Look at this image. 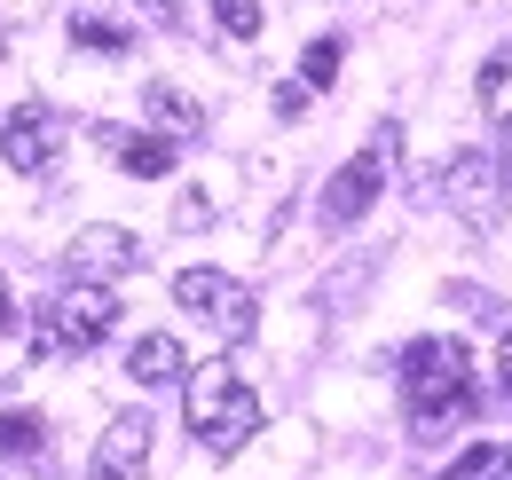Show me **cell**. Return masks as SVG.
I'll list each match as a JSON object with an SVG mask.
<instances>
[{
	"mask_svg": "<svg viewBox=\"0 0 512 480\" xmlns=\"http://www.w3.org/2000/svg\"><path fill=\"white\" fill-rule=\"evenodd\" d=\"M56 150H64V119H56V111L16 103V111L0 119V158H8L16 174H48V166H56Z\"/></svg>",
	"mask_w": 512,
	"mask_h": 480,
	"instance_id": "cell-7",
	"label": "cell"
},
{
	"mask_svg": "<svg viewBox=\"0 0 512 480\" xmlns=\"http://www.w3.org/2000/svg\"><path fill=\"white\" fill-rule=\"evenodd\" d=\"M213 24H221L229 40H253L260 32V0H213Z\"/></svg>",
	"mask_w": 512,
	"mask_h": 480,
	"instance_id": "cell-17",
	"label": "cell"
},
{
	"mask_svg": "<svg viewBox=\"0 0 512 480\" xmlns=\"http://www.w3.org/2000/svg\"><path fill=\"white\" fill-rule=\"evenodd\" d=\"M119 158H127V174H142V181L174 174V142H166V134H134V142H119Z\"/></svg>",
	"mask_w": 512,
	"mask_h": 480,
	"instance_id": "cell-14",
	"label": "cell"
},
{
	"mask_svg": "<svg viewBox=\"0 0 512 480\" xmlns=\"http://www.w3.org/2000/svg\"><path fill=\"white\" fill-rule=\"evenodd\" d=\"M402 386H410V418L442 425V418H457L465 394H473V355H465L457 339H418V347L402 355Z\"/></svg>",
	"mask_w": 512,
	"mask_h": 480,
	"instance_id": "cell-2",
	"label": "cell"
},
{
	"mask_svg": "<svg viewBox=\"0 0 512 480\" xmlns=\"http://www.w3.org/2000/svg\"><path fill=\"white\" fill-rule=\"evenodd\" d=\"M40 441H48L40 410H0V457H40Z\"/></svg>",
	"mask_w": 512,
	"mask_h": 480,
	"instance_id": "cell-15",
	"label": "cell"
},
{
	"mask_svg": "<svg viewBox=\"0 0 512 480\" xmlns=\"http://www.w3.org/2000/svg\"><path fill=\"white\" fill-rule=\"evenodd\" d=\"M71 40H79V48H103V56H119V48H127V32H119V24H95V16H79V24H71Z\"/></svg>",
	"mask_w": 512,
	"mask_h": 480,
	"instance_id": "cell-18",
	"label": "cell"
},
{
	"mask_svg": "<svg viewBox=\"0 0 512 480\" xmlns=\"http://www.w3.org/2000/svg\"><path fill=\"white\" fill-rule=\"evenodd\" d=\"M497 386H505V394H512V331H505V339H497Z\"/></svg>",
	"mask_w": 512,
	"mask_h": 480,
	"instance_id": "cell-20",
	"label": "cell"
},
{
	"mask_svg": "<svg viewBox=\"0 0 512 480\" xmlns=\"http://www.w3.org/2000/svg\"><path fill=\"white\" fill-rule=\"evenodd\" d=\"M8 323H16V307H8V284H0V331H8Z\"/></svg>",
	"mask_w": 512,
	"mask_h": 480,
	"instance_id": "cell-21",
	"label": "cell"
},
{
	"mask_svg": "<svg viewBox=\"0 0 512 480\" xmlns=\"http://www.w3.org/2000/svg\"><path fill=\"white\" fill-rule=\"evenodd\" d=\"M182 410H190V433L213 449V457H237L260 433V394L229 370V362H197L182 378Z\"/></svg>",
	"mask_w": 512,
	"mask_h": 480,
	"instance_id": "cell-1",
	"label": "cell"
},
{
	"mask_svg": "<svg viewBox=\"0 0 512 480\" xmlns=\"http://www.w3.org/2000/svg\"><path fill=\"white\" fill-rule=\"evenodd\" d=\"M142 103H150V119H158V134H166V142H190L197 126H205V111H197L182 87H150Z\"/></svg>",
	"mask_w": 512,
	"mask_h": 480,
	"instance_id": "cell-11",
	"label": "cell"
},
{
	"mask_svg": "<svg viewBox=\"0 0 512 480\" xmlns=\"http://www.w3.org/2000/svg\"><path fill=\"white\" fill-rule=\"evenodd\" d=\"M0 119H8V111H0Z\"/></svg>",
	"mask_w": 512,
	"mask_h": 480,
	"instance_id": "cell-22",
	"label": "cell"
},
{
	"mask_svg": "<svg viewBox=\"0 0 512 480\" xmlns=\"http://www.w3.org/2000/svg\"><path fill=\"white\" fill-rule=\"evenodd\" d=\"M174 300L190 307L197 323H213L221 339H253V323H260L253 284L245 276H221V268H182L174 276Z\"/></svg>",
	"mask_w": 512,
	"mask_h": 480,
	"instance_id": "cell-5",
	"label": "cell"
},
{
	"mask_svg": "<svg viewBox=\"0 0 512 480\" xmlns=\"http://www.w3.org/2000/svg\"><path fill=\"white\" fill-rule=\"evenodd\" d=\"M111 323H119V300H111L103 284H71L56 307H40V323H32V355H40V362L87 355V347L111 339Z\"/></svg>",
	"mask_w": 512,
	"mask_h": 480,
	"instance_id": "cell-4",
	"label": "cell"
},
{
	"mask_svg": "<svg viewBox=\"0 0 512 480\" xmlns=\"http://www.w3.org/2000/svg\"><path fill=\"white\" fill-rule=\"evenodd\" d=\"M394 158H402V126L394 119H379V134L331 174V189H323V229H355L371 205H379V189H386V174H394Z\"/></svg>",
	"mask_w": 512,
	"mask_h": 480,
	"instance_id": "cell-3",
	"label": "cell"
},
{
	"mask_svg": "<svg viewBox=\"0 0 512 480\" xmlns=\"http://www.w3.org/2000/svg\"><path fill=\"white\" fill-rule=\"evenodd\" d=\"M481 119L512 126V48H497V56L481 63Z\"/></svg>",
	"mask_w": 512,
	"mask_h": 480,
	"instance_id": "cell-13",
	"label": "cell"
},
{
	"mask_svg": "<svg viewBox=\"0 0 512 480\" xmlns=\"http://www.w3.org/2000/svg\"><path fill=\"white\" fill-rule=\"evenodd\" d=\"M300 111H308V87L284 79V87H276V119H300Z\"/></svg>",
	"mask_w": 512,
	"mask_h": 480,
	"instance_id": "cell-19",
	"label": "cell"
},
{
	"mask_svg": "<svg viewBox=\"0 0 512 480\" xmlns=\"http://www.w3.org/2000/svg\"><path fill=\"white\" fill-rule=\"evenodd\" d=\"M449 205L473 221H497V158L489 150H457L449 158Z\"/></svg>",
	"mask_w": 512,
	"mask_h": 480,
	"instance_id": "cell-9",
	"label": "cell"
},
{
	"mask_svg": "<svg viewBox=\"0 0 512 480\" xmlns=\"http://www.w3.org/2000/svg\"><path fill=\"white\" fill-rule=\"evenodd\" d=\"M134 260H142V244H134L127 229H119V221H95V229H79V237L64 244L71 284H103V292H111V284L127 276Z\"/></svg>",
	"mask_w": 512,
	"mask_h": 480,
	"instance_id": "cell-6",
	"label": "cell"
},
{
	"mask_svg": "<svg viewBox=\"0 0 512 480\" xmlns=\"http://www.w3.org/2000/svg\"><path fill=\"white\" fill-rule=\"evenodd\" d=\"M127 378L134 386H182V378H190L182 339H174V331H142V339L127 347Z\"/></svg>",
	"mask_w": 512,
	"mask_h": 480,
	"instance_id": "cell-10",
	"label": "cell"
},
{
	"mask_svg": "<svg viewBox=\"0 0 512 480\" xmlns=\"http://www.w3.org/2000/svg\"><path fill=\"white\" fill-rule=\"evenodd\" d=\"M150 410H119V418L103 425V441H95V457H87V480H142L150 465Z\"/></svg>",
	"mask_w": 512,
	"mask_h": 480,
	"instance_id": "cell-8",
	"label": "cell"
},
{
	"mask_svg": "<svg viewBox=\"0 0 512 480\" xmlns=\"http://www.w3.org/2000/svg\"><path fill=\"white\" fill-rule=\"evenodd\" d=\"M442 480H512V449L505 441H473L465 457H449Z\"/></svg>",
	"mask_w": 512,
	"mask_h": 480,
	"instance_id": "cell-12",
	"label": "cell"
},
{
	"mask_svg": "<svg viewBox=\"0 0 512 480\" xmlns=\"http://www.w3.org/2000/svg\"><path fill=\"white\" fill-rule=\"evenodd\" d=\"M339 56H347V48H339L331 32H323V40H308V56H300V87H308V95H316V87H331V79H339Z\"/></svg>",
	"mask_w": 512,
	"mask_h": 480,
	"instance_id": "cell-16",
	"label": "cell"
}]
</instances>
